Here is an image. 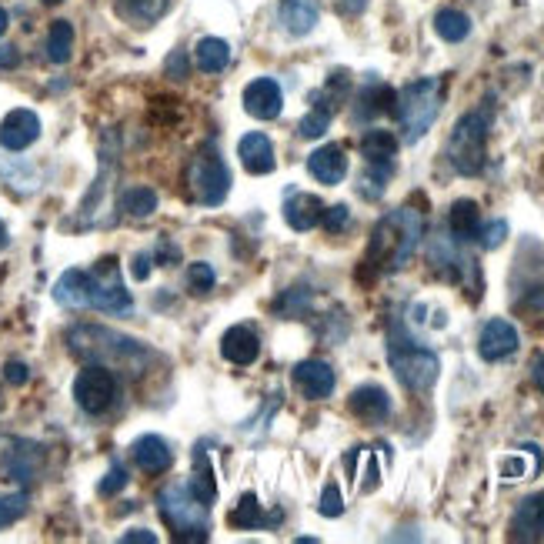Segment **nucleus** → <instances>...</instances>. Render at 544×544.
I'll return each instance as SVG.
<instances>
[{
    "label": "nucleus",
    "mask_w": 544,
    "mask_h": 544,
    "mask_svg": "<svg viewBox=\"0 0 544 544\" xmlns=\"http://www.w3.org/2000/svg\"><path fill=\"white\" fill-rule=\"evenodd\" d=\"M524 471H528V468H524V461H521V458H508V461L501 464L504 481H521V478H524Z\"/></svg>",
    "instance_id": "79ce46f5"
},
{
    "label": "nucleus",
    "mask_w": 544,
    "mask_h": 544,
    "mask_svg": "<svg viewBox=\"0 0 544 544\" xmlns=\"http://www.w3.org/2000/svg\"><path fill=\"white\" fill-rule=\"evenodd\" d=\"M398 101V94L391 91V87H384V84H378V87H371V91H364L361 94V114L364 117H371V114H384V111H391V104Z\"/></svg>",
    "instance_id": "72a5a7b5"
},
{
    "label": "nucleus",
    "mask_w": 544,
    "mask_h": 544,
    "mask_svg": "<svg viewBox=\"0 0 544 544\" xmlns=\"http://www.w3.org/2000/svg\"><path fill=\"white\" fill-rule=\"evenodd\" d=\"M124 484H127V468H124V464H114V468L107 471V478L101 481V488H97V491H101L104 498H111V494L124 491Z\"/></svg>",
    "instance_id": "ea45409f"
},
{
    "label": "nucleus",
    "mask_w": 544,
    "mask_h": 544,
    "mask_svg": "<svg viewBox=\"0 0 544 544\" xmlns=\"http://www.w3.org/2000/svg\"><path fill=\"white\" fill-rule=\"evenodd\" d=\"M37 137H41V117L34 111H11L0 121V147H7V151H24V147H31Z\"/></svg>",
    "instance_id": "f8f14e48"
},
{
    "label": "nucleus",
    "mask_w": 544,
    "mask_h": 544,
    "mask_svg": "<svg viewBox=\"0 0 544 544\" xmlns=\"http://www.w3.org/2000/svg\"><path fill=\"white\" fill-rule=\"evenodd\" d=\"M74 398L87 414H104L117 398V378L111 368H104V364L84 368L74 381Z\"/></svg>",
    "instance_id": "1a4fd4ad"
},
{
    "label": "nucleus",
    "mask_w": 544,
    "mask_h": 544,
    "mask_svg": "<svg viewBox=\"0 0 544 544\" xmlns=\"http://www.w3.org/2000/svg\"><path fill=\"white\" fill-rule=\"evenodd\" d=\"M157 504H161L164 521L174 528L177 541H194V544L207 541V531H211L207 501L191 484H167V488L157 494Z\"/></svg>",
    "instance_id": "39448f33"
},
{
    "label": "nucleus",
    "mask_w": 544,
    "mask_h": 544,
    "mask_svg": "<svg viewBox=\"0 0 544 544\" xmlns=\"http://www.w3.org/2000/svg\"><path fill=\"white\" fill-rule=\"evenodd\" d=\"M448 227L454 241H471L481 231V211L474 201H454L451 214H448Z\"/></svg>",
    "instance_id": "b1692460"
},
{
    "label": "nucleus",
    "mask_w": 544,
    "mask_h": 544,
    "mask_svg": "<svg viewBox=\"0 0 544 544\" xmlns=\"http://www.w3.org/2000/svg\"><path fill=\"white\" fill-rule=\"evenodd\" d=\"M121 211L131 217H151L157 211V194L151 187H131V191L121 194Z\"/></svg>",
    "instance_id": "2f4dec72"
},
{
    "label": "nucleus",
    "mask_w": 544,
    "mask_h": 544,
    "mask_svg": "<svg viewBox=\"0 0 544 544\" xmlns=\"http://www.w3.org/2000/svg\"><path fill=\"white\" fill-rule=\"evenodd\" d=\"M121 541H124V544H154V541H157V534H154V531H147V528H134V531H127Z\"/></svg>",
    "instance_id": "c03bdc74"
},
{
    "label": "nucleus",
    "mask_w": 544,
    "mask_h": 544,
    "mask_svg": "<svg viewBox=\"0 0 544 544\" xmlns=\"http://www.w3.org/2000/svg\"><path fill=\"white\" fill-rule=\"evenodd\" d=\"M131 294L121 281V267L114 257L97 261V267L87 274V308L107 311V314H127L131 311Z\"/></svg>",
    "instance_id": "0eeeda50"
},
{
    "label": "nucleus",
    "mask_w": 544,
    "mask_h": 544,
    "mask_svg": "<svg viewBox=\"0 0 544 544\" xmlns=\"http://www.w3.org/2000/svg\"><path fill=\"white\" fill-rule=\"evenodd\" d=\"M364 7H368V0H338V11H341V14H348V17L361 14Z\"/></svg>",
    "instance_id": "49530a36"
},
{
    "label": "nucleus",
    "mask_w": 544,
    "mask_h": 544,
    "mask_svg": "<svg viewBox=\"0 0 544 544\" xmlns=\"http://www.w3.org/2000/svg\"><path fill=\"white\" fill-rule=\"evenodd\" d=\"M187 281H191V288L197 294H207L217 284V274H214V267L211 264H204V261H194L191 267H187Z\"/></svg>",
    "instance_id": "c9c22d12"
},
{
    "label": "nucleus",
    "mask_w": 544,
    "mask_h": 544,
    "mask_svg": "<svg viewBox=\"0 0 544 544\" xmlns=\"http://www.w3.org/2000/svg\"><path fill=\"white\" fill-rule=\"evenodd\" d=\"M531 381H534V388L544 391V354H538V358L531 361Z\"/></svg>",
    "instance_id": "a18cd8bd"
},
{
    "label": "nucleus",
    "mask_w": 544,
    "mask_h": 544,
    "mask_svg": "<svg viewBox=\"0 0 544 544\" xmlns=\"http://www.w3.org/2000/svg\"><path fill=\"white\" fill-rule=\"evenodd\" d=\"M54 301L64 308H87V271H67L54 284Z\"/></svg>",
    "instance_id": "bb28decb"
},
{
    "label": "nucleus",
    "mask_w": 544,
    "mask_h": 544,
    "mask_svg": "<svg viewBox=\"0 0 544 544\" xmlns=\"http://www.w3.org/2000/svg\"><path fill=\"white\" fill-rule=\"evenodd\" d=\"M191 187L194 197L204 207H217L231 194V171H227V164L214 151H201L191 164Z\"/></svg>",
    "instance_id": "6e6552de"
},
{
    "label": "nucleus",
    "mask_w": 544,
    "mask_h": 544,
    "mask_svg": "<svg viewBox=\"0 0 544 544\" xmlns=\"http://www.w3.org/2000/svg\"><path fill=\"white\" fill-rule=\"evenodd\" d=\"M441 97H444V84L438 77H421V81L408 84L398 94L394 114H398L404 141L414 144L431 131V124L438 121V111H441Z\"/></svg>",
    "instance_id": "20e7f679"
},
{
    "label": "nucleus",
    "mask_w": 544,
    "mask_h": 544,
    "mask_svg": "<svg viewBox=\"0 0 544 544\" xmlns=\"http://www.w3.org/2000/svg\"><path fill=\"white\" fill-rule=\"evenodd\" d=\"M331 117H334V107L321 104V97H314V107L304 114L298 134L308 137V141H314V137H324V134H328V127H331Z\"/></svg>",
    "instance_id": "c756f323"
},
{
    "label": "nucleus",
    "mask_w": 544,
    "mask_h": 544,
    "mask_svg": "<svg viewBox=\"0 0 544 544\" xmlns=\"http://www.w3.org/2000/svg\"><path fill=\"white\" fill-rule=\"evenodd\" d=\"M321 217H324L321 197L294 191L288 201H284V221H288L294 231H311V227L321 224Z\"/></svg>",
    "instance_id": "4be33fe9"
},
{
    "label": "nucleus",
    "mask_w": 544,
    "mask_h": 544,
    "mask_svg": "<svg viewBox=\"0 0 544 544\" xmlns=\"http://www.w3.org/2000/svg\"><path fill=\"white\" fill-rule=\"evenodd\" d=\"M518 328L504 318H491L488 324L481 328V338H478V354L484 361H504L518 351Z\"/></svg>",
    "instance_id": "9d476101"
},
{
    "label": "nucleus",
    "mask_w": 544,
    "mask_h": 544,
    "mask_svg": "<svg viewBox=\"0 0 544 544\" xmlns=\"http://www.w3.org/2000/svg\"><path fill=\"white\" fill-rule=\"evenodd\" d=\"M361 154L368 164H384V167H394V154H398V137L391 131H368L361 137Z\"/></svg>",
    "instance_id": "5701e85b"
},
{
    "label": "nucleus",
    "mask_w": 544,
    "mask_h": 544,
    "mask_svg": "<svg viewBox=\"0 0 544 544\" xmlns=\"http://www.w3.org/2000/svg\"><path fill=\"white\" fill-rule=\"evenodd\" d=\"M4 378L11 381V384H27V378H31V374H27V364L11 361V364L4 368Z\"/></svg>",
    "instance_id": "37998d69"
},
{
    "label": "nucleus",
    "mask_w": 544,
    "mask_h": 544,
    "mask_svg": "<svg viewBox=\"0 0 544 544\" xmlns=\"http://www.w3.org/2000/svg\"><path fill=\"white\" fill-rule=\"evenodd\" d=\"M528 304H531V308H538V311H544V288H538V291H534V294H531V298H528Z\"/></svg>",
    "instance_id": "8fccbe9b"
},
{
    "label": "nucleus",
    "mask_w": 544,
    "mask_h": 544,
    "mask_svg": "<svg viewBox=\"0 0 544 544\" xmlns=\"http://www.w3.org/2000/svg\"><path fill=\"white\" fill-rule=\"evenodd\" d=\"M194 57L204 74H221L224 67L231 64V47H227L221 37H201L194 47Z\"/></svg>",
    "instance_id": "a878e982"
},
{
    "label": "nucleus",
    "mask_w": 544,
    "mask_h": 544,
    "mask_svg": "<svg viewBox=\"0 0 544 544\" xmlns=\"http://www.w3.org/2000/svg\"><path fill=\"white\" fill-rule=\"evenodd\" d=\"M318 511L324 514V518H338V514H344V498H341V488H338V484H328V488H324Z\"/></svg>",
    "instance_id": "e433bc0d"
},
{
    "label": "nucleus",
    "mask_w": 544,
    "mask_h": 544,
    "mask_svg": "<svg viewBox=\"0 0 544 544\" xmlns=\"http://www.w3.org/2000/svg\"><path fill=\"white\" fill-rule=\"evenodd\" d=\"M237 157H241L244 171L247 174H271L274 171V144L271 137L254 131V134H244L241 144H237Z\"/></svg>",
    "instance_id": "f3484780"
},
{
    "label": "nucleus",
    "mask_w": 544,
    "mask_h": 544,
    "mask_svg": "<svg viewBox=\"0 0 544 544\" xmlns=\"http://www.w3.org/2000/svg\"><path fill=\"white\" fill-rule=\"evenodd\" d=\"M351 221V211H348V204H334V207H324V217H321V224L328 227L331 234H338L344 231Z\"/></svg>",
    "instance_id": "4c0bfd02"
},
{
    "label": "nucleus",
    "mask_w": 544,
    "mask_h": 544,
    "mask_svg": "<svg viewBox=\"0 0 544 544\" xmlns=\"http://www.w3.org/2000/svg\"><path fill=\"white\" fill-rule=\"evenodd\" d=\"M41 461H44V454H41V448H37V444H31V441H14L11 451L4 454V474H7V478L27 484L37 474V468H41Z\"/></svg>",
    "instance_id": "6ab92c4d"
},
{
    "label": "nucleus",
    "mask_w": 544,
    "mask_h": 544,
    "mask_svg": "<svg viewBox=\"0 0 544 544\" xmlns=\"http://www.w3.org/2000/svg\"><path fill=\"white\" fill-rule=\"evenodd\" d=\"M67 344H71V354L81 361H94V364H131L137 368L147 351L141 348V341L134 338H124L117 331H107V328H94V324H81L67 334Z\"/></svg>",
    "instance_id": "f03ea898"
},
{
    "label": "nucleus",
    "mask_w": 544,
    "mask_h": 544,
    "mask_svg": "<svg viewBox=\"0 0 544 544\" xmlns=\"http://www.w3.org/2000/svg\"><path fill=\"white\" fill-rule=\"evenodd\" d=\"M24 514H27V494L24 491L0 494V528H7V524L21 521Z\"/></svg>",
    "instance_id": "f704fd0d"
},
{
    "label": "nucleus",
    "mask_w": 544,
    "mask_h": 544,
    "mask_svg": "<svg viewBox=\"0 0 544 544\" xmlns=\"http://www.w3.org/2000/svg\"><path fill=\"white\" fill-rule=\"evenodd\" d=\"M511 538L514 541H538V538H544V491L531 494V498H524L518 508H514Z\"/></svg>",
    "instance_id": "4468645a"
},
{
    "label": "nucleus",
    "mask_w": 544,
    "mask_h": 544,
    "mask_svg": "<svg viewBox=\"0 0 544 544\" xmlns=\"http://www.w3.org/2000/svg\"><path fill=\"white\" fill-rule=\"evenodd\" d=\"M351 414L361 418L364 424H384L391 418V398L381 384H361L351 394Z\"/></svg>",
    "instance_id": "ddd939ff"
},
{
    "label": "nucleus",
    "mask_w": 544,
    "mask_h": 544,
    "mask_svg": "<svg viewBox=\"0 0 544 544\" xmlns=\"http://www.w3.org/2000/svg\"><path fill=\"white\" fill-rule=\"evenodd\" d=\"M167 74H171L174 81H184V77H187V57L181 51L167 57Z\"/></svg>",
    "instance_id": "a19ab883"
},
{
    "label": "nucleus",
    "mask_w": 544,
    "mask_h": 544,
    "mask_svg": "<svg viewBox=\"0 0 544 544\" xmlns=\"http://www.w3.org/2000/svg\"><path fill=\"white\" fill-rule=\"evenodd\" d=\"M294 384L301 388L304 398L324 401L331 398L334 391V371L328 361H301L298 368H294Z\"/></svg>",
    "instance_id": "2eb2a0df"
},
{
    "label": "nucleus",
    "mask_w": 544,
    "mask_h": 544,
    "mask_svg": "<svg viewBox=\"0 0 544 544\" xmlns=\"http://www.w3.org/2000/svg\"><path fill=\"white\" fill-rule=\"evenodd\" d=\"M44 4H47V7H51V4H61V0H44Z\"/></svg>",
    "instance_id": "864d4df0"
},
{
    "label": "nucleus",
    "mask_w": 544,
    "mask_h": 544,
    "mask_svg": "<svg viewBox=\"0 0 544 544\" xmlns=\"http://www.w3.org/2000/svg\"><path fill=\"white\" fill-rule=\"evenodd\" d=\"M434 31H438L441 41L458 44L471 34V17L461 14V11H451V7H448V11H438V17H434Z\"/></svg>",
    "instance_id": "c85d7f7f"
},
{
    "label": "nucleus",
    "mask_w": 544,
    "mask_h": 544,
    "mask_svg": "<svg viewBox=\"0 0 544 544\" xmlns=\"http://www.w3.org/2000/svg\"><path fill=\"white\" fill-rule=\"evenodd\" d=\"M131 454H134L137 468H141L144 474H164L174 464L171 448H167V441L157 438V434H144V438H137Z\"/></svg>",
    "instance_id": "a211bd4d"
},
{
    "label": "nucleus",
    "mask_w": 544,
    "mask_h": 544,
    "mask_svg": "<svg viewBox=\"0 0 544 544\" xmlns=\"http://www.w3.org/2000/svg\"><path fill=\"white\" fill-rule=\"evenodd\" d=\"M227 521H231L234 528H244V531L257 528V524H261V501H257V494H244Z\"/></svg>",
    "instance_id": "473e14b6"
},
{
    "label": "nucleus",
    "mask_w": 544,
    "mask_h": 544,
    "mask_svg": "<svg viewBox=\"0 0 544 544\" xmlns=\"http://www.w3.org/2000/svg\"><path fill=\"white\" fill-rule=\"evenodd\" d=\"M74 54V27L71 21H54L51 34H47V57L54 64H67Z\"/></svg>",
    "instance_id": "cd10ccee"
},
{
    "label": "nucleus",
    "mask_w": 544,
    "mask_h": 544,
    "mask_svg": "<svg viewBox=\"0 0 544 544\" xmlns=\"http://www.w3.org/2000/svg\"><path fill=\"white\" fill-rule=\"evenodd\" d=\"M278 17H281V27L294 37H304L318 27V4L314 0H281L278 4Z\"/></svg>",
    "instance_id": "412c9836"
},
{
    "label": "nucleus",
    "mask_w": 544,
    "mask_h": 544,
    "mask_svg": "<svg viewBox=\"0 0 544 544\" xmlns=\"http://www.w3.org/2000/svg\"><path fill=\"white\" fill-rule=\"evenodd\" d=\"M308 171L311 177H318L321 184L334 187L348 177V154H344V147L338 144H324L308 157Z\"/></svg>",
    "instance_id": "dca6fc26"
},
{
    "label": "nucleus",
    "mask_w": 544,
    "mask_h": 544,
    "mask_svg": "<svg viewBox=\"0 0 544 544\" xmlns=\"http://www.w3.org/2000/svg\"><path fill=\"white\" fill-rule=\"evenodd\" d=\"M194 474H197V481L191 484V488L201 494L207 504H211L217 498V484H214L211 461H207V454H204V444H197V448H194Z\"/></svg>",
    "instance_id": "7c9ffc66"
},
{
    "label": "nucleus",
    "mask_w": 544,
    "mask_h": 544,
    "mask_svg": "<svg viewBox=\"0 0 544 544\" xmlns=\"http://www.w3.org/2000/svg\"><path fill=\"white\" fill-rule=\"evenodd\" d=\"M7 244V227H4V221H0V247Z\"/></svg>",
    "instance_id": "603ef678"
},
{
    "label": "nucleus",
    "mask_w": 544,
    "mask_h": 544,
    "mask_svg": "<svg viewBox=\"0 0 544 544\" xmlns=\"http://www.w3.org/2000/svg\"><path fill=\"white\" fill-rule=\"evenodd\" d=\"M7 24H11V17H7V11H4V7H0V37L7 34Z\"/></svg>",
    "instance_id": "3c124183"
},
{
    "label": "nucleus",
    "mask_w": 544,
    "mask_h": 544,
    "mask_svg": "<svg viewBox=\"0 0 544 544\" xmlns=\"http://www.w3.org/2000/svg\"><path fill=\"white\" fill-rule=\"evenodd\" d=\"M134 278L137 281H147V254H137L134 257Z\"/></svg>",
    "instance_id": "09e8293b"
},
{
    "label": "nucleus",
    "mask_w": 544,
    "mask_h": 544,
    "mask_svg": "<svg viewBox=\"0 0 544 544\" xmlns=\"http://www.w3.org/2000/svg\"><path fill=\"white\" fill-rule=\"evenodd\" d=\"M171 4L174 0H121L117 11L137 27H151L154 21H161V17L171 11Z\"/></svg>",
    "instance_id": "393cba45"
},
{
    "label": "nucleus",
    "mask_w": 544,
    "mask_h": 544,
    "mask_svg": "<svg viewBox=\"0 0 544 544\" xmlns=\"http://www.w3.org/2000/svg\"><path fill=\"white\" fill-rule=\"evenodd\" d=\"M421 227H424L421 214L411 211V207H398V211L384 214L371 234L368 264L378 267V271H398V267H404L421 241Z\"/></svg>",
    "instance_id": "f257e3e1"
},
{
    "label": "nucleus",
    "mask_w": 544,
    "mask_h": 544,
    "mask_svg": "<svg viewBox=\"0 0 544 544\" xmlns=\"http://www.w3.org/2000/svg\"><path fill=\"white\" fill-rule=\"evenodd\" d=\"M488 131H491V107H478V111L464 114L448 137V161L454 171L464 177L481 174L484 167V147H488Z\"/></svg>",
    "instance_id": "423d86ee"
},
{
    "label": "nucleus",
    "mask_w": 544,
    "mask_h": 544,
    "mask_svg": "<svg viewBox=\"0 0 544 544\" xmlns=\"http://www.w3.org/2000/svg\"><path fill=\"white\" fill-rule=\"evenodd\" d=\"M388 361L408 391H428L431 384L438 381V371H441L438 354L421 348V344L404 331V324H394L388 334Z\"/></svg>",
    "instance_id": "7ed1b4c3"
},
{
    "label": "nucleus",
    "mask_w": 544,
    "mask_h": 544,
    "mask_svg": "<svg viewBox=\"0 0 544 544\" xmlns=\"http://www.w3.org/2000/svg\"><path fill=\"white\" fill-rule=\"evenodd\" d=\"M478 237H481L484 251H494V247H501L504 237H508V224H504V221H491L488 227H484V231H478Z\"/></svg>",
    "instance_id": "58836bf2"
},
{
    "label": "nucleus",
    "mask_w": 544,
    "mask_h": 544,
    "mask_svg": "<svg viewBox=\"0 0 544 544\" xmlns=\"http://www.w3.org/2000/svg\"><path fill=\"white\" fill-rule=\"evenodd\" d=\"M281 104V84L271 81V77H257L244 87V111L257 121H274L281 114Z\"/></svg>",
    "instance_id": "9b49d317"
},
{
    "label": "nucleus",
    "mask_w": 544,
    "mask_h": 544,
    "mask_svg": "<svg viewBox=\"0 0 544 544\" xmlns=\"http://www.w3.org/2000/svg\"><path fill=\"white\" fill-rule=\"evenodd\" d=\"M221 354H224V361L237 364V368H247V364H254L257 354H261V341H257V334L251 328L237 324V328H231L224 334Z\"/></svg>",
    "instance_id": "aec40b11"
},
{
    "label": "nucleus",
    "mask_w": 544,
    "mask_h": 544,
    "mask_svg": "<svg viewBox=\"0 0 544 544\" xmlns=\"http://www.w3.org/2000/svg\"><path fill=\"white\" fill-rule=\"evenodd\" d=\"M17 61L21 57H17L14 47H0V67H17Z\"/></svg>",
    "instance_id": "de8ad7c7"
}]
</instances>
